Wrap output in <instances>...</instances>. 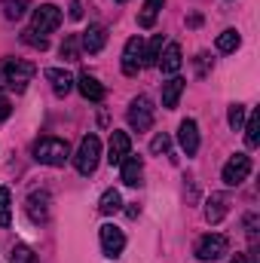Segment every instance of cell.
<instances>
[{"label":"cell","instance_id":"6da1fadb","mask_svg":"<svg viewBox=\"0 0 260 263\" xmlns=\"http://www.w3.org/2000/svg\"><path fill=\"white\" fill-rule=\"evenodd\" d=\"M34 70H37V67L31 65V62H22V59H3V62H0V89L22 95V92L28 89Z\"/></svg>","mask_w":260,"mask_h":263},{"label":"cell","instance_id":"7a4b0ae2","mask_svg":"<svg viewBox=\"0 0 260 263\" xmlns=\"http://www.w3.org/2000/svg\"><path fill=\"white\" fill-rule=\"evenodd\" d=\"M34 159L40 165L59 168V165H65L67 159H70V147H67V141H62V138H40L34 144Z\"/></svg>","mask_w":260,"mask_h":263},{"label":"cell","instance_id":"3957f363","mask_svg":"<svg viewBox=\"0 0 260 263\" xmlns=\"http://www.w3.org/2000/svg\"><path fill=\"white\" fill-rule=\"evenodd\" d=\"M98 159H101V138L98 135H86L73 153V165L80 175H92L98 168Z\"/></svg>","mask_w":260,"mask_h":263},{"label":"cell","instance_id":"277c9868","mask_svg":"<svg viewBox=\"0 0 260 263\" xmlns=\"http://www.w3.org/2000/svg\"><path fill=\"white\" fill-rule=\"evenodd\" d=\"M62 25V9L55 6V3H40L34 12H31V31H37V34H52L55 28Z\"/></svg>","mask_w":260,"mask_h":263},{"label":"cell","instance_id":"5b68a950","mask_svg":"<svg viewBox=\"0 0 260 263\" xmlns=\"http://www.w3.org/2000/svg\"><path fill=\"white\" fill-rule=\"evenodd\" d=\"M227 251H230V242H227L224 233H208V236H202V239L196 242V257L205 260V263L220 260Z\"/></svg>","mask_w":260,"mask_h":263},{"label":"cell","instance_id":"8992f818","mask_svg":"<svg viewBox=\"0 0 260 263\" xmlns=\"http://www.w3.org/2000/svg\"><path fill=\"white\" fill-rule=\"evenodd\" d=\"M129 126L135 132H147L153 126V101L147 98V95H138V98H132L129 104Z\"/></svg>","mask_w":260,"mask_h":263},{"label":"cell","instance_id":"52a82bcc","mask_svg":"<svg viewBox=\"0 0 260 263\" xmlns=\"http://www.w3.org/2000/svg\"><path fill=\"white\" fill-rule=\"evenodd\" d=\"M248 175H251V156H245V153H236V156L224 165V172H220V178H224L227 187H239Z\"/></svg>","mask_w":260,"mask_h":263},{"label":"cell","instance_id":"ba28073f","mask_svg":"<svg viewBox=\"0 0 260 263\" xmlns=\"http://www.w3.org/2000/svg\"><path fill=\"white\" fill-rule=\"evenodd\" d=\"M49 205H52V196H49V190H34L28 202H25V211H28V217L34 220V223H46V217H49Z\"/></svg>","mask_w":260,"mask_h":263},{"label":"cell","instance_id":"9c48e42d","mask_svg":"<svg viewBox=\"0 0 260 263\" xmlns=\"http://www.w3.org/2000/svg\"><path fill=\"white\" fill-rule=\"evenodd\" d=\"M98 236H101V251H104L107 257H120V254H123V248H126V236H123L120 227L104 223Z\"/></svg>","mask_w":260,"mask_h":263},{"label":"cell","instance_id":"30bf717a","mask_svg":"<svg viewBox=\"0 0 260 263\" xmlns=\"http://www.w3.org/2000/svg\"><path fill=\"white\" fill-rule=\"evenodd\" d=\"M141 52H144L141 37H129L126 46H123V73H126V77H135V73L144 67L141 65Z\"/></svg>","mask_w":260,"mask_h":263},{"label":"cell","instance_id":"8fae6325","mask_svg":"<svg viewBox=\"0 0 260 263\" xmlns=\"http://www.w3.org/2000/svg\"><path fill=\"white\" fill-rule=\"evenodd\" d=\"M132 153V138L126 132H110V144H107V162L120 165L126 156Z\"/></svg>","mask_w":260,"mask_h":263},{"label":"cell","instance_id":"7c38bea8","mask_svg":"<svg viewBox=\"0 0 260 263\" xmlns=\"http://www.w3.org/2000/svg\"><path fill=\"white\" fill-rule=\"evenodd\" d=\"M104 43H107V28L104 25H89L80 34V49H86V52H101Z\"/></svg>","mask_w":260,"mask_h":263},{"label":"cell","instance_id":"4fadbf2b","mask_svg":"<svg viewBox=\"0 0 260 263\" xmlns=\"http://www.w3.org/2000/svg\"><path fill=\"white\" fill-rule=\"evenodd\" d=\"M178 141H181V150L187 156H196V150H199V126H196V120H184L178 126Z\"/></svg>","mask_w":260,"mask_h":263},{"label":"cell","instance_id":"5bb4252c","mask_svg":"<svg viewBox=\"0 0 260 263\" xmlns=\"http://www.w3.org/2000/svg\"><path fill=\"white\" fill-rule=\"evenodd\" d=\"M73 86L80 89V95H83L86 101H104V86H101L92 73H80Z\"/></svg>","mask_w":260,"mask_h":263},{"label":"cell","instance_id":"9a60e30c","mask_svg":"<svg viewBox=\"0 0 260 263\" xmlns=\"http://www.w3.org/2000/svg\"><path fill=\"white\" fill-rule=\"evenodd\" d=\"M120 168H123V184H129V187H138L141 184V178H144V162H141V156H126L123 162H120Z\"/></svg>","mask_w":260,"mask_h":263},{"label":"cell","instance_id":"2e32d148","mask_svg":"<svg viewBox=\"0 0 260 263\" xmlns=\"http://www.w3.org/2000/svg\"><path fill=\"white\" fill-rule=\"evenodd\" d=\"M46 80L52 83V92H55L59 98H65L67 92L73 89V83H77V80H73L67 70H62V67H49V70H46Z\"/></svg>","mask_w":260,"mask_h":263},{"label":"cell","instance_id":"e0dca14e","mask_svg":"<svg viewBox=\"0 0 260 263\" xmlns=\"http://www.w3.org/2000/svg\"><path fill=\"white\" fill-rule=\"evenodd\" d=\"M184 86H187V80H181V77L165 80V83H162V107L175 110V107H178V98H181V92H184Z\"/></svg>","mask_w":260,"mask_h":263},{"label":"cell","instance_id":"ac0fdd59","mask_svg":"<svg viewBox=\"0 0 260 263\" xmlns=\"http://www.w3.org/2000/svg\"><path fill=\"white\" fill-rule=\"evenodd\" d=\"M156 65L162 67V73H178L181 65H184V55H181V46L178 43H169L165 46V52L159 55V62Z\"/></svg>","mask_w":260,"mask_h":263},{"label":"cell","instance_id":"d6986e66","mask_svg":"<svg viewBox=\"0 0 260 263\" xmlns=\"http://www.w3.org/2000/svg\"><path fill=\"white\" fill-rule=\"evenodd\" d=\"M227 196L224 193H211L208 196V202H205V220L208 223H220L224 220V214H227Z\"/></svg>","mask_w":260,"mask_h":263},{"label":"cell","instance_id":"ffe728a7","mask_svg":"<svg viewBox=\"0 0 260 263\" xmlns=\"http://www.w3.org/2000/svg\"><path fill=\"white\" fill-rule=\"evenodd\" d=\"M162 6H165V0H144V9L138 15V25L141 28H153L156 25V15L162 12Z\"/></svg>","mask_w":260,"mask_h":263},{"label":"cell","instance_id":"44dd1931","mask_svg":"<svg viewBox=\"0 0 260 263\" xmlns=\"http://www.w3.org/2000/svg\"><path fill=\"white\" fill-rule=\"evenodd\" d=\"M123 208V196H120V190H104L101 199H98V211L101 214H117Z\"/></svg>","mask_w":260,"mask_h":263},{"label":"cell","instance_id":"7402d4cb","mask_svg":"<svg viewBox=\"0 0 260 263\" xmlns=\"http://www.w3.org/2000/svg\"><path fill=\"white\" fill-rule=\"evenodd\" d=\"M28 6H31V0H0V9L9 22H18L28 12Z\"/></svg>","mask_w":260,"mask_h":263},{"label":"cell","instance_id":"603a6c76","mask_svg":"<svg viewBox=\"0 0 260 263\" xmlns=\"http://www.w3.org/2000/svg\"><path fill=\"white\" fill-rule=\"evenodd\" d=\"M239 43H242V37H239L236 28H227V31L217 34V49H220V52H236Z\"/></svg>","mask_w":260,"mask_h":263},{"label":"cell","instance_id":"cb8c5ba5","mask_svg":"<svg viewBox=\"0 0 260 263\" xmlns=\"http://www.w3.org/2000/svg\"><path fill=\"white\" fill-rule=\"evenodd\" d=\"M159 55H162V34H156L147 46H144V52H141V65H156L159 62Z\"/></svg>","mask_w":260,"mask_h":263},{"label":"cell","instance_id":"d4e9b609","mask_svg":"<svg viewBox=\"0 0 260 263\" xmlns=\"http://www.w3.org/2000/svg\"><path fill=\"white\" fill-rule=\"evenodd\" d=\"M59 52H62L65 62H77L80 59V34H67L65 43L59 46Z\"/></svg>","mask_w":260,"mask_h":263},{"label":"cell","instance_id":"484cf974","mask_svg":"<svg viewBox=\"0 0 260 263\" xmlns=\"http://www.w3.org/2000/svg\"><path fill=\"white\" fill-rule=\"evenodd\" d=\"M245 117H248V107L245 104H230V114H227V123H230V129L239 132L245 126Z\"/></svg>","mask_w":260,"mask_h":263},{"label":"cell","instance_id":"4316f807","mask_svg":"<svg viewBox=\"0 0 260 263\" xmlns=\"http://www.w3.org/2000/svg\"><path fill=\"white\" fill-rule=\"evenodd\" d=\"M245 141H248V147H257L260 144V120H257V114L245 117Z\"/></svg>","mask_w":260,"mask_h":263},{"label":"cell","instance_id":"83f0119b","mask_svg":"<svg viewBox=\"0 0 260 263\" xmlns=\"http://www.w3.org/2000/svg\"><path fill=\"white\" fill-rule=\"evenodd\" d=\"M12 220V196L6 187H0V227H9Z\"/></svg>","mask_w":260,"mask_h":263},{"label":"cell","instance_id":"f1b7e54d","mask_svg":"<svg viewBox=\"0 0 260 263\" xmlns=\"http://www.w3.org/2000/svg\"><path fill=\"white\" fill-rule=\"evenodd\" d=\"M9 263H40V260H37V254H34L28 245H15V248L9 251Z\"/></svg>","mask_w":260,"mask_h":263},{"label":"cell","instance_id":"f546056e","mask_svg":"<svg viewBox=\"0 0 260 263\" xmlns=\"http://www.w3.org/2000/svg\"><path fill=\"white\" fill-rule=\"evenodd\" d=\"M22 43H28V46H34V49H46V46H49V40H46L43 34L31 31V28H28V31L22 34Z\"/></svg>","mask_w":260,"mask_h":263},{"label":"cell","instance_id":"4dcf8cb0","mask_svg":"<svg viewBox=\"0 0 260 263\" xmlns=\"http://www.w3.org/2000/svg\"><path fill=\"white\" fill-rule=\"evenodd\" d=\"M172 147V138L169 135H156L153 141H150V153H165Z\"/></svg>","mask_w":260,"mask_h":263},{"label":"cell","instance_id":"1f68e13d","mask_svg":"<svg viewBox=\"0 0 260 263\" xmlns=\"http://www.w3.org/2000/svg\"><path fill=\"white\" fill-rule=\"evenodd\" d=\"M9 114H12V104H9V98H3V95H0V123H3V120H9Z\"/></svg>","mask_w":260,"mask_h":263},{"label":"cell","instance_id":"d6a6232c","mask_svg":"<svg viewBox=\"0 0 260 263\" xmlns=\"http://www.w3.org/2000/svg\"><path fill=\"white\" fill-rule=\"evenodd\" d=\"M70 18H83V3L80 0H70Z\"/></svg>","mask_w":260,"mask_h":263},{"label":"cell","instance_id":"836d02e7","mask_svg":"<svg viewBox=\"0 0 260 263\" xmlns=\"http://www.w3.org/2000/svg\"><path fill=\"white\" fill-rule=\"evenodd\" d=\"M230 263H254V254H233Z\"/></svg>","mask_w":260,"mask_h":263},{"label":"cell","instance_id":"e575fe53","mask_svg":"<svg viewBox=\"0 0 260 263\" xmlns=\"http://www.w3.org/2000/svg\"><path fill=\"white\" fill-rule=\"evenodd\" d=\"M120 3H126V0H120Z\"/></svg>","mask_w":260,"mask_h":263}]
</instances>
